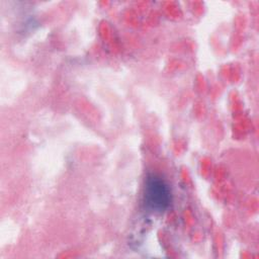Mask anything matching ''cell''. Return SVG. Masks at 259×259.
Returning a JSON list of instances; mask_svg holds the SVG:
<instances>
[{"instance_id": "obj_1", "label": "cell", "mask_w": 259, "mask_h": 259, "mask_svg": "<svg viewBox=\"0 0 259 259\" xmlns=\"http://www.w3.org/2000/svg\"><path fill=\"white\" fill-rule=\"evenodd\" d=\"M171 192L166 181L156 174H150L145 184V204L153 212H164L170 205Z\"/></svg>"}]
</instances>
